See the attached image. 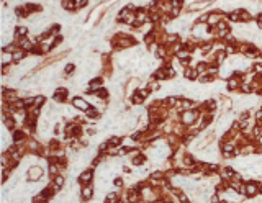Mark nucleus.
Instances as JSON below:
<instances>
[{"label":"nucleus","mask_w":262,"mask_h":203,"mask_svg":"<svg viewBox=\"0 0 262 203\" xmlns=\"http://www.w3.org/2000/svg\"><path fill=\"white\" fill-rule=\"evenodd\" d=\"M58 172V167L56 165H51V174H56Z\"/></svg>","instance_id":"nucleus-13"},{"label":"nucleus","mask_w":262,"mask_h":203,"mask_svg":"<svg viewBox=\"0 0 262 203\" xmlns=\"http://www.w3.org/2000/svg\"><path fill=\"white\" fill-rule=\"evenodd\" d=\"M236 85H238V82H236V79H231L229 80V84H228V87H229V90H233Z\"/></svg>","instance_id":"nucleus-10"},{"label":"nucleus","mask_w":262,"mask_h":203,"mask_svg":"<svg viewBox=\"0 0 262 203\" xmlns=\"http://www.w3.org/2000/svg\"><path fill=\"white\" fill-rule=\"evenodd\" d=\"M90 179H92V170H87V172H84V174L80 175V180H82L84 183H89Z\"/></svg>","instance_id":"nucleus-5"},{"label":"nucleus","mask_w":262,"mask_h":203,"mask_svg":"<svg viewBox=\"0 0 262 203\" xmlns=\"http://www.w3.org/2000/svg\"><path fill=\"white\" fill-rule=\"evenodd\" d=\"M195 118H197L195 111H187V113H183V121H185V123H192Z\"/></svg>","instance_id":"nucleus-3"},{"label":"nucleus","mask_w":262,"mask_h":203,"mask_svg":"<svg viewBox=\"0 0 262 203\" xmlns=\"http://www.w3.org/2000/svg\"><path fill=\"white\" fill-rule=\"evenodd\" d=\"M257 190H259V187H257L255 183H249L247 187H246V193H247V195H255Z\"/></svg>","instance_id":"nucleus-4"},{"label":"nucleus","mask_w":262,"mask_h":203,"mask_svg":"<svg viewBox=\"0 0 262 203\" xmlns=\"http://www.w3.org/2000/svg\"><path fill=\"white\" fill-rule=\"evenodd\" d=\"M62 185H64V179H62V177H58V179H56V183H54V188L58 190V188H61Z\"/></svg>","instance_id":"nucleus-7"},{"label":"nucleus","mask_w":262,"mask_h":203,"mask_svg":"<svg viewBox=\"0 0 262 203\" xmlns=\"http://www.w3.org/2000/svg\"><path fill=\"white\" fill-rule=\"evenodd\" d=\"M28 175H30L31 180H38L39 177L43 175V169H41V167H31L30 172H28Z\"/></svg>","instance_id":"nucleus-1"},{"label":"nucleus","mask_w":262,"mask_h":203,"mask_svg":"<svg viewBox=\"0 0 262 203\" xmlns=\"http://www.w3.org/2000/svg\"><path fill=\"white\" fill-rule=\"evenodd\" d=\"M20 44H21V48H25V49H28V48H31V43H30V41H28V39H21V43H20Z\"/></svg>","instance_id":"nucleus-9"},{"label":"nucleus","mask_w":262,"mask_h":203,"mask_svg":"<svg viewBox=\"0 0 262 203\" xmlns=\"http://www.w3.org/2000/svg\"><path fill=\"white\" fill-rule=\"evenodd\" d=\"M23 56H25V52H23V51L13 52V61H20V59H23Z\"/></svg>","instance_id":"nucleus-8"},{"label":"nucleus","mask_w":262,"mask_h":203,"mask_svg":"<svg viewBox=\"0 0 262 203\" xmlns=\"http://www.w3.org/2000/svg\"><path fill=\"white\" fill-rule=\"evenodd\" d=\"M259 188H261V192H262V183H261V187H259Z\"/></svg>","instance_id":"nucleus-14"},{"label":"nucleus","mask_w":262,"mask_h":203,"mask_svg":"<svg viewBox=\"0 0 262 203\" xmlns=\"http://www.w3.org/2000/svg\"><path fill=\"white\" fill-rule=\"evenodd\" d=\"M82 196H84L85 200H89V198L92 196V187H85L84 192H82Z\"/></svg>","instance_id":"nucleus-6"},{"label":"nucleus","mask_w":262,"mask_h":203,"mask_svg":"<svg viewBox=\"0 0 262 203\" xmlns=\"http://www.w3.org/2000/svg\"><path fill=\"white\" fill-rule=\"evenodd\" d=\"M107 198H108V202H115V200H116V195H115V193H108V196H107Z\"/></svg>","instance_id":"nucleus-11"},{"label":"nucleus","mask_w":262,"mask_h":203,"mask_svg":"<svg viewBox=\"0 0 262 203\" xmlns=\"http://www.w3.org/2000/svg\"><path fill=\"white\" fill-rule=\"evenodd\" d=\"M180 3H182V0H172V5L175 7V8H177L179 5H180Z\"/></svg>","instance_id":"nucleus-12"},{"label":"nucleus","mask_w":262,"mask_h":203,"mask_svg":"<svg viewBox=\"0 0 262 203\" xmlns=\"http://www.w3.org/2000/svg\"><path fill=\"white\" fill-rule=\"evenodd\" d=\"M74 106H77V108H80V110H84V111H87L90 108L89 103H85L82 98H74Z\"/></svg>","instance_id":"nucleus-2"}]
</instances>
